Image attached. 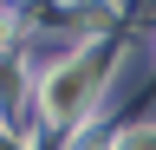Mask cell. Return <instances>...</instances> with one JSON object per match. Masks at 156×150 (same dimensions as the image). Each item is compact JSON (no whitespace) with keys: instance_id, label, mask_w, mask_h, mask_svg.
<instances>
[{"instance_id":"obj_1","label":"cell","mask_w":156,"mask_h":150,"mask_svg":"<svg viewBox=\"0 0 156 150\" xmlns=\"http://www.w3.org/2000/svg\"><path fill=\"white\" fill-rule=\"evenodd\" d=\"M91 79H98L91 65H72V72H58V79L46 85V111H52L58 124H65V118H78V111H85V91H91Z\"/></svg>"}]
</instances>
